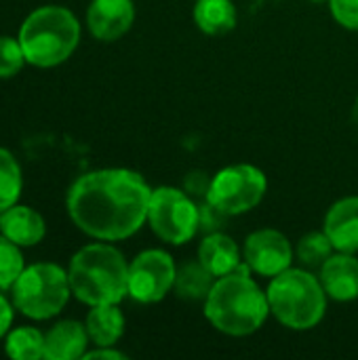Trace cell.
I'll use <instances>...</instances> for the list:
<instances>
[{
	"mask_svg": "<svg viewBox=\"0 0 358 360\" xmlns=\"http://www.w3.org/2000/svg\"><path fill=\"white\" fill-rule=\"evenodd\" d=\"M152 190L129 169H101L78 177L68 192V213L97 240H124L148 219Z\"/></svg>",
	"mask_w": 358,
	"mask_h": 360,
	"instance_id": "1",
	"label": "cell"
},
{
	"mask_svg": "<svg viewBox=\"0 0 358 360\" xmlns=\"http://www.w3.org/2000/svg\"><path fill=\"white\" fill-rule=\"evenodd\" d=\"M268 314V295L249 278L245 268L217 278L205 300V316L209 323L232 338L255 333Z\"/></svg>",
	"mask_w": 358,
	"mask_h": 360,
	"instance_id": "2",
	"label": "cell"
},
{
	"mask_svg": "<svg viewBox=\"0 0 358 360\" xmlns=\"http://www.w3.org/2000/svg\"><path fill=\"white\" fill-rule=\"evenodd\" d=\"M72 293L87 306L120 304L129 295V264L112 245H87L70 262Z\"/></svg>",
	"mask_w": 358,
	"mask_h": 360,
	"instance_id": "3",
	"label": "cell"
},
{
	"mask_svg": "<svg viewBox=\"0 0 358 360\" xmlns=\"http://www.w3.org/2000/svg\"><path fill=\"white\" fill-rule=\"evenodd\" d=\"M80 23L65 6L49 4L30 13L19 30L25 61L36 68L63 63L78 46Z\"/></svg>",
	"mask_w": 358,
	"mask_h": 360,
	"instance_id": "4",
	"label": "cell"
},
{
	"mask_svg": "<svg viewBox=\"0 0 358 360\" xmlns=\"http://www.w3.org/2000/svg\"><path fill=\"white\" fill-rule=\"evenodd\" d=\"M266 295L276 321L295 331L317 327L327 310V293L321 278L298 268H287L276 274Z\"/></svg>",
	"mask_w": 358,
	"mask_h": 360,
	"instance_id": "5",
	"label": "cell"
},
{
	"mask_svg": "<svg viewBox=\"0 0 358 360\" xmlns=\"http://www.w3.org/2000/svg\"><path fill=\"white\" fill-rule=\"evenodd\" d=\"M11 289L13 306L34 321L59 314L72 293L68 272L57 264H32L23 268Z\"/></svg>",
	"mask_w": 358,
	"mask_h": 360,
	"instance_id": "6",
	"label": "cell"
},
{
	"mask_svg": "<svg viewBox=\"0 0 358 360\" xmlns=\"http://www.w3.org/2000/svg\"><path fill=\"white\" fill-rule=\"evenodd\" d=\"M148 221L160 240L184 245L198 232V205L186 190L162 186L152 190Z\"/></svg>",
	"mask_w": 358,
	"mask_h": 360,
	"instance_id": "7",
	"label": "cell"
},
{
	"mask_svg": "<svg viewBox=\"0 0 358 360\" xmlns=\"http://www.w3.org/2000/svg\"><path fill=\"white\" fill-rule=\"evenodd\" d=\"M266 186L268 181L262 169L253 165H230L211 179L207 200L232 217L257 207L266 194Z\"/></svg>",
	"mask_w": 358,
	"mask_h": 360,
	"instance_id": "8",
	"label": "cell"
},
{
	"mask_svg": "<svg viewBox=\"0 0 358 360\" xmlns=\"http://www.w3.org/2000/svg\"><path fill=\"white\" fill-rule=\"evenodd\" d=\"M175 274L177 268L169 253L143 251L129 266V295L139 304H156L175 285Z\"/></svg>",
	"mask_w": 358,
	"mask_h": 360,
	"instance_id": "9",
	"label": "cell"
},
{
	"mask_svg": "<svg viewBox=\"0 0 358 360\" xmlns=\"http://www.w3.org/2000/svg\"><path fill=\"white\" fill-rule=\"evenodd\" d=\"M245 264L260 276H276L291 266L293 251L279 230H257L245 240Z\"/></svg>",
	"mask_w": 358,
	"mask_h": 360,
	"instance_id": "10",
	"label": "cell"
},
{
	"mask_svg": "<svg viewBox=\"0 0 358 360\" xmlns=\"http://www.w3.org/2000/svg\"><path fill=\"white\" fill-rule=\"evenodd\" d=\"M135 19L133 0H93L87 11L89 32L103 42L124 36Z\"/></svg>",
	"mask_w": 358,
	"mask_h": 360,
	"instance_id": "11",
	"label": "cell"
},
{
	"mask_svg": "<svg viewBox=\"0 0 358 360\" xmlns=\"http://www.w3.org/2000/svg\"><path fill=\"white\" fill-rule=\"evenodd\" d=\"M321 285L327 297L352 302L358 297V259L354 253L338 251L321 266Z\"/></svg>",
	"mask_w": 358,
	"mask_h": 360,
	"instance_id": "12",
	"label": "cell"
},
{
	"mask_svg": "<svg viewBox=\"0 0 358 360\" xmlns=\"http://www.w3.org/2000/svg\"><path fill=\"white\" fill-rule=\"evenodd\" d=\"M325 234L335 251L358 253V196L338 200L325 217Z\"/></svg>",
	"mask_w": 358,
	"mask_h": 360,
	"instance_id": "13",
	"label": "cell"
},
{
	"mask_svg": "<svg viewBox=\"0 0 358 360\" xmlns=\"http://www.w3.org/2000/svg\"><path fill=\"white\" fill-rule=\"evenodd\" d=\"M0 234L19 247H34L44 238L46 224L32 207L13 205L0 213Z\"/></svg>",
	"mask_w": 358,
	"mask_h": 360,
	"instance_id": "14",
	"label": "cell"
},
{
	"mask_svg": "<svg viewBox=\"0 0 358 360\" xmlns=\"http://www.w3.org/2000/svg\"><path fill=\"white\" fill-rule=\"evenodd\" d=\"M89 333L78 321H61L44 335V359L74 360L82 359L87 352Z\"/></svg>",
	"mask_w": 358,
	"mask_h": 360,
	"instance_id": "15",
	"label": "cell"
},
{
	"mask_svg": "<svg viewBox=\"0 0 358 360\" xmlns=\"http://www.w3.org/2000/svg\"><path fill=\"white\" fill-rule=\"evenodd\" d=\"M198 262L215 278H222L241 268V253H238L236 243L228 234L213 232L203 238V243L198 247Z\"/></svg>",
	"mask_w": 358,
	"mask_h": 360,
	"instance_id": "16",
	"label": "cell"
},
{
	"mask_svg": "<svg viewBox=\"0 0 358 360\" xmlns=\"http://www.w3.org/2000/svg\"><path fill=\"white\" fill-rule=\"evenodd\" d=\"M84 327L95 346H114L124 333V316L118 310V304L93 306Z\"/></svg>",
	"mask_w": 358,
	"mask_h": 360,
	"instance_id": "17",
	"label": "cell"
},
{
	"mask_svg": "<svg viewBox=\"0 0 358 360\" xmlns=\"http://www.w3.org/2000/svg\"><path fill=\"white\" fill-rule=\"evenodd\" d=\"M194 21L200 32L224 36L236 25V8L230 0H198L194 6Z\"/></svg>",
	"mask_w": 358,
	"mask_h": 360,
	"instance_id": "18",
	"label": "cell"
},
{
	"mask_svg": "<svg viewBox=\"0 0 358 360\" xmlns=\"http://www.w3.org/2000/svg\"><path fill=\"white\" fill-rule=\"evenodd\" d=\"M215 281L217 278L200 262H190L177 270L173 287H175L177 297L188 300V302H198V300H207Z\"/></svg>",
	"mask_w": 358,
	"mask_h": 360,
	"instance_id": "19",
	"label": "cell"
},
{
	"mask_svg": "<svg viewBox=\"0 0 358 360\" xmlns=\"http://www.w3.org/2000/svg\"><path fill=\"white\" fill-rule=\"evenodd\" d=\"M4 352L15 360L44 359V335L34 327H17L6 333Z\"/></svg>",
	"mask_w": 358,
	"mask_h": 360,
	"instance_id": "20",
	"label": "cell"
},
{
	"mask_svg": "<svg viewBox=\"0 0 358 360\" xmlns=\"http://www.w3.org/2000/svg\"><path fill=\"white\" fill-rule=\"evenodd\" d=\"M21 188H23V179H21L19 162L8 150L0 148V213L17 205Z\"/></svg>",
	"mask_w": 358,
	"mask_h": 360,
	"instance_id": "21",
	"label": "cell"
},
{
	"mask_svg": "<svg viewBox=\"0 0 358 360\" xmlns=\"http://www.w3.org/2000/svg\"><path fill=\"white\" fill-rule=\"evenodd\" d=\"M333 245L329 236L323 232H310L298 243V257L306 266H323L331 257Z\"/></svg>",
	"mask_w": 358,
	"mask_h": 360,
	"instance_id": "22",
	"label": "cell"
},
{
	"mask_svg": "<svg viewBox=\"0 0 358 360\" xmlns=\"http://www.w3.org/2000/svg\"><path fill=\"white\" fill-rule=\"evenodd\" d=\"M23 255L19 245L0 234V289H11L23 272Z\"/></svg>",
	"mask_w": 358,
	"mask_h": 360,
	"instance_id": "23",
	"label": "cell"
},
{
	"mask_svg": "<svg viewBox=\"0 0 358 360\" xmlns=\"http://www.w3.org/2000/svg\"><path fill=\"white\" fill-rule=\"evenodd\" d=\"M25 63V55L19 38L0 36V78L15 76Z\"/></svg>",
	"mask_w": 358,
	"mask_h": 360,
	"instance_id": "24",
	"label": "cell"
},
{
	"mask_svg": "<svg viewBox=\"0 0 358 360\" xmlns=\"http://www.w3.org/2000/svg\"><path fill=\"white\" fill-rule=\"evenodd\" d=\"M196 205H198V230H203L207 234L222 232V228L226 226V219L230 215L224 213L222 209H217L215 205H211L209 200H203Z\"/></svg>",
	"mask_w": 358,
	"mask_h": 360,
	"instance_id": "25",
	"label": "cell"
},
{
	"mask_svg": "<svg viewBox=\"0 0 358 360\" xmlns=\"http://www.w3.org/2000/svg\"><path fill=\"white\" fill-rule=\"evenodd\" d=\"M329 6L340 25L358 32V0H329Z\"/></svg>",
	"mask_w": 358,
	"mask_h": 360,
	"instance_id": "26",
	"label": "cell"
},
{
	"mask_svg": "<svg viewBox=\"0 0 358 360\" xmlns=\"http://www.w3.org/2000/svg\"><path fill=\"white\" fill-rule=\"evenodd\" d=\"M209 188H211V179H207V175L200 173V171H194V173H190V175L186 177V192H188L192 198L207 200Z\"/></svg>",
	"mask_w": 358,
	"mask_h": 360,
	"instance_id": "27",
	"label": "cell"
},
{
	"mask_svg": "<svg viewBox=\"0 0 358 360\" xmlns=\"http://www.w3.org/2000/svg\"><path fill=\"white\" fill-rule=\"evenodd\" d=\"M13 323V306L8 304V300L0 293V338H4L11 329Z\"/></svg>",
	"mask_w": 358,
	"mask_h": 360,
	"instance_id": "28",
	"label": "cell"
},
{
	"mask_svg": "<svg viewBox=\"0 0 358 360\" xmlns=\"http://www.w3.org/2000/svg\"><path fill=\"white\" fill-rule=\"evenodd\" d=\"M84 360H95V359H112V360H124L127 356L118 350H112V346H97V350L93 352H84Z\"/></svg>",
	"mask_w": 358,
	"mask_h": 360,
	"instance_id": "29",
	"label": "cell"
},
{
	"mask_svg": "<svg viewBox=\"0 0 358 360\" xmlns=\"http://www.w3.org/2000/svg\"><path fill=\"white\" fill-rule=\"evenodd\" d=\"M319 2H321V0H319Z\"/></svg>",
	"mask_w": 358,
	"mask_h": 360,
	"instance_id": "30",
	"label": "cell"
}]
</instances>
